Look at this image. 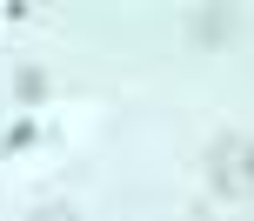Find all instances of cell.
<instances>
[{
	"instance_id": "obj_1",
	"label": "cell",
	"mask_w": 254,
	"mask_h": 221,
	"mask_svg": "<svg viewBox=\"0 0 254 221\" xmlns=\"http://www.w3.org/2000/svg\"><path fill=\"white\" fill-rule=\"evenodd\" d=\"M207 181H214V195H228V201L254 195V134H221L214 154H207Z\"/></svg>"
},
{
	"instance_id": "obj_2",
	"label": "cell",
	"mask_w": 254,
	"mask_h": 221,
	"mask_svg": "<svg viewBox=\"0 0 254 221\" xmlns=\"http://www.w3.org/2000/svg\"><path fill=\"white\" fill-rule=\"evenodd\" d=\"M234 34V7H194V40L201 47H221Z\"/></svg>"
},
{
	"instance_id": "obj_3",
	"label": "cell",
	"mask_w": 254,
	"mask_h": 221,
	"mask_svg": "<svg viewBox=\"0 0 254 221\" xmlns=\"http://www.w3.org/2000/svg\"><path fill=\"white\" fill-rule=\"evenodd\" d=\"M13 94H20L27 107H40V101H47V74H40V67H20V80H13Z\"/></svg>"
},
{
	"instance_id": "obj_4",
	"label": "cell",
	"mask_w": 254,
	"mask_h": 221,
	"mask_svg": "<svg viewBox=\"0 0 254 221\" xmlns=\"http://www.w3.org/2000/svg\"><path fill=\"white\" fill-rule=\"evenodd\" d=\"M34 141H40V128H34V121H13V128L0 134V147H7V154H20V147H34Z\"/></svg>"
},
{
	"instance_id": "obj_5",
	"label": "cell",
	"mask_w": 254,
	"mask_h": 221,
	"mask_svg": "<svg viewBox=\"0 0 254 221\" xmlns=\"http://www.w3.org/2000/svg\"><path fill=\"white\" fill-rule=\"evenodd\" d=\"M27 221H80L67 201H40V208H27Z\"/></svg>"
}]
</instances>
